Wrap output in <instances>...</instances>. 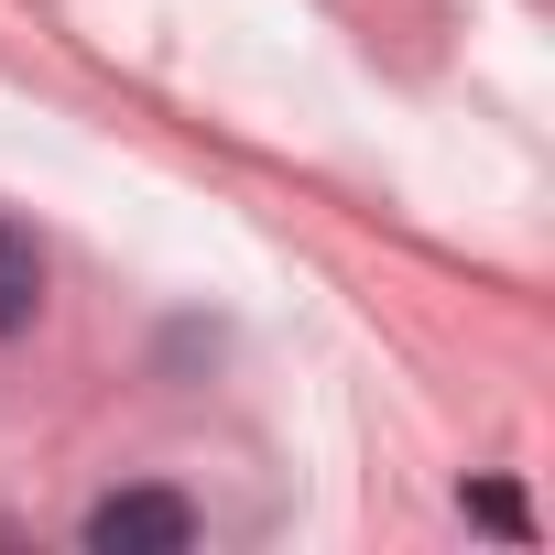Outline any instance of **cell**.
<instances>
[{
	"mask_svg": "<svg viewBox=\"0 0 555 555\" xmlns=\"http://www.w3.org/2000/svg\"><path fill=\"white\" fill-rule=\"evenodd\" d=\"M34 306H44V250H34L12 218H0V338L34 327Z\"/></svg>",
	"mask_w": 555,
	"mask_h": 555,
	"instance_id": "2",
	"label": "cell"
},
{
	"mask_svg": "<svg viewBox=\"0 0 555 555\" xmlns=\"http://www.w3.org/2000/svg\"><path fill=\"white\" fill-rule=\"evenodd\" d=\"M88 544H99V555H185V544H196V512H185L175 490H109V501L88 512Z\"/></svg>",
	"mask_w": 555,
	"mask_h": 555,
	"instance_id": "1",
	"label": "cell"
},
{
	"mask_svg": "<svg viewBox=\"0 0 555 555\" xmlns=\"http://www.w3.org/2000/svg\"><path fill=\"white\" fill-rule=\"evenodd\" d=\"M468 512H479L490 533H533V512H522V490H501V479H479V490H468Z\"/></svg>",
	"mask_w": 555,
	"mask_h": 555,
	"instance_id": "3",
	"label": "cell"
}]
</instances>
